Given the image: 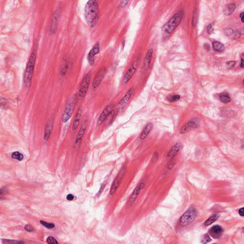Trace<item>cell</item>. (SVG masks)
Segmentation results:
<instances>
[{"instance_id": "obj_1", "label": "cell", "mask_w": 244, "mask_h": 244, "mask_svg": "<svg viewBox=\"0 0 244 244\" xmlns=\"http://www.w3.org/2000/svg\"><path fill=\"white\" fill-rule=\"evenodd\" d=\"M84 17L87 25L94 27L98 22V5L96 1L90 0L87 2L84 10Z\"/></svg>"}, {"instance_id": "obj_2", "label": "cell", "mask_w": 244, "mask_h": 244, "mask_svg": "<svg viewBox=\"0 0 244 244\" xmlns=\"http://www.w3.org/2000/svg\"><path fill=\"white\" fill-rule=\"evenodd\" d=\"M183 15V12L182 11H180L174 15L163 27L162 32L164 34L167 36L170 35L180 23Z\"/></svg>"}, {"instance_id": "obj_3", "label": "cell", "mask_w": 244, "mask_h": 244, "mask_svg": "<svg viewBox=\"0 0 244 244\" xmlns=\"http://www.w3.org/2000/svg\"><path fill=\"white\" fill-rule=\"evenodd\" d=\"M36 60V55L34 52H33L31 55L28 62L26 69L24 74V83L26 87H29L32 82V78L33 76L35 63Z\"/></svg>"}, {"instance_id": "obj_4", "label": "cell", "mask_w": 244, "mask_h": 244, "mask_svg": "<svg viewBox=\"0 0 244 244\" xmlns=\"http://www.w3.org/2000/svg\"><path fill=\"white\" fill-rule=\"evenodd\" d=\"M197 214V209L193 207H191L181 217L179 220L180 224L183 226L189 225L195 219Z\"/></svg>"}, {"instance_id": "obj_5", "label": "cell", "mask_w": 244, "mask_h": 244, "mask_svg": "<svg viewBox=\"0 0 244 244\" xmlns=\"http://www.w3.org/2000/svg\"><path fill=\"white\" fill-rule=\"evenodd\" d=\"M200 119L199 118L195 117L189 120L181 128L180 133L182 134L188 133L192 130H195L199 126Z\"/></svg>"}, {"instance_id": "obj_6", "label": "cell", "mask_w": 244, "mask_h": 244, "mask_svg": "<svg viewBox=\"0 0 244 244\" xmlns=\"http://www.w3.org/2000/svg\"><path fill=\"white\" fill-rule=\"evenodd\" d=\"M75 106V99L72 98L70 100L65 107V110L64 111V114L62 115V121L63 123H66L71 118V116L74 112Z\"/></svg>"}, {"instance_id": "obj_7", "label": "cell", "mask_w": 244, "mask_h": 244, "mask_svg": "<svg viewBox=\"0 0 244 244\" xmlns=\"http://www.w3.org/2000/svg\"><path fill=\"white\" fill-rule=\"evenodd\" d=\"M90 78L91 74L90 73H88L84 76L83 79L81 82L79 89L78 91V96L80 98H83L86 94L89 86Z\"/></svg>"}, {"instance_id": "obj_8", "label": "cell", "mask_w": 244, "mask_h": 244, "mask_svg": "<svg viewBox=\"0 0 244 244\" xmlns=\"http://www.w3.org/2000/svg\"><path fill=\"white\" fill-rule=\"evenodd\" d=\"M126 171V169L124 167L121 169V170L119 172L117 176H116L114 180L113 181V183L112 185L111 188L110 189V194L113 195L115 193L117 188H118L119 185L121 183L122 180L123 178V176H124V173Z\"/></svg>"}, {"instance_id": "obj_9", "label": "cell", "mask_w": 244, "mask_h": 244, "mask_svg": "<svg viewBox=\"0 0 244 244\" xmlns=\"http://www.w3.org/2000/svg\"><path fill=\"white\" fill-rule=\"evenodd\" d=\"M138 66V61L137 60L134 61L131 65H130V67L128 68L127 72H126L125 75L123 79V83L124 84H126L133 77L134 73L136 72V69Z\"/></svg>"}, {"instance_id": "obj_10", "label": "cell", "mask_w": 244, "mask_h": 244, "mask_svg": "<svg viewBox=\"0 0 244 244\" xmlns=\"http://www.w3.org/2000/svg\"><path fill=\"white\" fill-rule=\"evenodd\" d=\"M106 72H107V69L106 67H103L101 68L100 70H99L93 80V82L92 84L93 88H96L100 85V84L103 81V79L104 78Z\"/></svg>"}, {"instance_id": "obj_11", "label": "cell", "mask_w": 244, "mask_h": 244, "mask_svg": "<svg viewBox=\"0 0 244 244\" xmlns=\"http://www.w3.org/2000/svg\"><path fill=\"white\" fill-rule=\"evenodd\" d=\"M99 52H100V46L98 43H97L94 45L93 47L90 51L87 56L88 62L90 65H94V57L98 54Z\"/></svg>"}, {"instance_id": "obj_12", "label": "cell", "mask_w": 244, "mask_h": 244, "mask_svg": "<svg viewBox=\"0 0 244 244\" xmlns=\"http://www.w3.org/2000/svg\"><path fill=\"white\" fill-rule=\"evenodd\" d=\"M223 229L219 225H215L212 227L208 231L211 237L215 239H218L221 237L223 233Z\"/></svg>"}, {"instance_id": "obj_13", "label": "cell", "mask_w": 244, "mask_h": 244, "mask_svg": "<svg viewBox=\"0 0 244 244\" xmlns=\"http://www.w3.org/2000/svg\"><path fill=\"white\" fill-rule=\"evenodd\" d=\"M144 186H145V185H144V183L142 182L136 187V188L133 191V193H132L131 197H130L129 201V204L131 205L134 202V201H136L137 199V197H138L139 195L141 192V190L144 188Z\"/></svg>"}, {"instance_id": "obj_14", "label": "cell", "mask_w": 244, "mask_h": 244, "mask_svg": "<svg viewBox=\"0 0 244 244\" xmlns=\"http://www.w3.org/2000/svg\"><path fill=\"white\" fill-rule=\"evenodd\" d=\"M111 107H110V106H107V107H106V108L104 109V110H103V111L102 112L101 114H100L98 121H97V124L98 126H100L101 124H103V122H104V121L107 118V117L108 116L109 114H110V112L112 111Z\"/></svg>"}, {"instance_id": "obj_15", "label": "cell", "mask_w": 244, "mask_h": 244, "mask_svg": "<svg viewBox=\"0 0 244 244\" xmlns=\"http://www.w3.org/2000/svg\"><path fill=\"white\" fill-rule=\"evenodd\" d=\"M183 146L180 143H178L173 146L168 154V158H173L182 149Z\"/></svg>"}, {"instance_id": "obj_16", "label": "cell", "mask_w": 244, "mask_h": 244, "mask_svg": "<svg viewBox=\"0 0 244 244\" xmlns=\"http://www.w3.org/2000/svg\"><path fill=\"white\" fill-rule=\"evenodd\" d=\"M133 92H134V89L133 88L129 89L126 93L125 94V95L123 96V98L121 99L119 103V104L121 106H124L129 101V100H130L132 95L133 94Z\"/></svg>"}, {"instance_id": "obj_17", "label": "cell", "mask_w": 244, "mask_h": 244, "mask_svg": "<svg viewBox=\"0 0 244 244\" xmlns=\"http://www.w3.org/2000/svg\"><path fill=\"white\" fill-rule=\"evenodd\" d=\"M86 129V124L84 122L82 124L80 129L78 132V134L77 135L76 138L75 139V144H79L80 142H81V140L82 139V137L84 134Z\"/></svg>"}, {"instance_id": "obj_18", "label": "cell", "mask_w": 244, "mask_h": 244, "mask_svg": "<svg viewBox=\"0 0 244 244\" xmlns=\"http://www.w3.org/2000/svg\"><path fill=\"white\" fill-rule=\"evenodd\" d=\"M152 128H153V124L152 123H148L146 124L142 132V133H141L140 136V139L142 140H144V139L146 138L152 130Z\"/></svg>"}, {"instance_id": "obj_19", "label": "cell", "mask_w": 244, "mask_h": 244, "mask_svg": "<svg viewBox=\"0 0 244 244\" xmlns=\"http://www.w3.org/2000/svg\"><path fill=\"white\" fill-rule=\"evenodd\" d=\"M82 114V109L81 108L78 109L75 118L74 119V122L72 124V129L73 130L75 131L78 128V126L79 124L80 121L81 119Z\"/></svg>"}, {"instance_id": "obj_20", "label": "cell", "mask_w": 244, "mask_h": 244, "mask_svg": "<svg viewBox=\"0 0 244 244\" xmlns=\"http://www.w3.org/2000/svg\"><path fill=\"white\" fill-rule=\"evenodd\" d=\"M213 47L217 52H223L225 50V47L223 43L218 41H215L213 43Z\"/></svg>"}, {"instance_id": "obj_21", "label": "cell", "mask_w": 244, "mask_h": 244, "mask_svg": "<svg viewBox=\"0 0 244 244\" xmlns=\"http://www.w3.org/2000/svg\"><path fill=\"white\" fill-rule=\"evenodd\" d=\"M153 50L152 49H150L149 51H148V53L146 55V57L144 59V66L146 68H147L149 66L151 60L152 59V55L153 54Z\"/></svg>"}, {"instance_id": "obj_22", "label": "cell", "mask_w": 244, "mask_h": 244, "mask_svg": "<svg viewBox=\"0 0 244 244\" xmlns=\"http://www.w3.org/2000/svg\"><path fill=\"white\" fill-rule=\"evenodd\" d=\"M235 7L236 6L235 3H231L227 5L224 8V13L227 15H229L235 10Z\"/></svg>"}, {"instance_id": "obj_23", "label": "cell", "mask_w": 244, "mask_h": 244, "mask_svg": "<svg viewBox=\"0 0 244 244\" xmlns=\"http://www.w3.org/2000/svg\"><path fill=\"white\" fill-rule=\"evenodd\" d=\"M219 214H214L213 215H212L211 217H210L209 218L207 219L205 221V222L204 223L205 225V226H208V225H210L211 224H213L219 218Z\"/></svg>"}, {"instance_id": "obj_24", "label": "cell", "mask_w": 244, "mask_h": 244, "mask_svg": "<svg viewBox=\"0 0 244 244\" xmlns=\"http://www.w3.org/2000/svg\"><path fill=\"white\" fill-rule=\"evenodd\" d=\"M57 19H58V13L55 12L53 15V18L52 21V23H51V31L53 33H54V32L55 31V30L57 28Z\"/></svg>"}, {"instance_id": "obj_25", "label": "cell", "mask_w": 244, "mask_h": 244, "mask_svg": "<svg viewBox=\"0 0 244 244\" xmlns=\"http://www.w3.org/2000/svg\"><path fill=\"white\" fill-rule=\"evenodd\" d=\"M52 129V125L48 123L46 124V127H45V140H47L49 137L50 134H51V131Z\"/></svg>"}, {"instance_id": "obj_26", "label": "cell", "mask_w": 244, "mask_h": 244, "mask_svg": "<svg viewBox=\"0 0 244 244\" xmlns=\"http://www.w3.org/2000/svg\"><path fill=\"white\" fill-rule=\"evenodd\" d=\"M220 99L222 103L227 104V103H229L231 101V98L229 96L228 94L227 93H223L221 94L219 96Z\"/></svg>"}, {"instance_id": "obj_27", "label": "cell", "mask_w": 244, "mask_h": 244, "mask_svg": "<svg viewBox=\"0 0 244 244\" xmlns=\"http://www.w3.org/2000/svg\"><path fill=\"white\" fill-rule=\"evenodd\" d=\"M12 158L13 159H16L18 161H22L23 159V155L20 152H13L12 154Z\"/></svg>"}, {"instance_id": "obj_28", "label": "cell", "mask_w": 244, "mask_h": 244, "mask_svg": "<svg viewBox=\"0 0 244 244\" xmlns=\"http://www.w3.org/2000/svg\"><path fill=\"white\" fill-rule=\"evenodd\" d=\"M180 99V96L178 94H174L169 97L168 100L170 102H175L179 101Z\"/></svg>"}, {"instance_id": "obj_29", "label": "cell", "mask_w": 244, "mask_h": 244, "mask_svg": "<svg viewBox=\"0 0 244 244\" xmlns=\"http://www.w3.org/2000/svg\"><path fill=\"white\" fill-rule=\"evenodd\" d=\"M40 224L44 226V227H45L46 228H48V229H52V228H54L55 227V225H54V224H53V223H49L45 222L44 221H40Z\"/></svg>"}, {"instance_id": "obj_30", "label": "cell", "mask_w": 244, "mask_h": 244, "mask_svg": "<svg viewBox=\"0 0 244 244\" xmlns=\"http://www.w3.org/2000/svg\"><path fill=\"white\" fill-rule=\"evenodd\" d=\"M48 243L50 244H58V243L57 241L55 238L52 237H49L47 239Z\"/></svg>"}, {"instance_id": "obj_31", "label": "cell", "mask_w": 244, "mask_h": 244, "mask_svg": "<svg viewBox=\"0 0 244 244\" xmlns=\"http://www.w3.org/2000/svg\"><path fill=\"white\" fill-rule=\"evenodd\" d=\"M214 23H211L208 26H207V33H208V34H211V33H212V32H213V31L214 30Z\"/></svg>"}, {"instance_id": "obj_32", "label": "cell", "mask_w": 244, "mask_h": 244, "mask_svg": "<svg viewBox=\"0 0 244 244\" xmlns=\"http://www.w3.org/2000/svg\"><path fill=\"white\" fill-rule=\"evenodd\" d=\"M204 242H203V243L204 244H207V243L209 242L210 241H211V238L210 237L209 235H208V234H207V235H205V236L204 237Z\"/></svg>"}, {"instance_id": "obj_33", "label": "cell", "mask_w": 244, "mask_h": 244, "mask_svg": "<svg viewBox=\"0 0 244 244\" xmlns=\"http://www.w3.org/2000/svg\"><path fill=\"white\" fill-rule=\"evenodd\" d=\"M4 242L5 243H15V244H17V243H22V242H21V241H18L17 240H4Z\"/></svg>"}, {"instance_id": "obj_34", "label": "cell", "mask_w": 244, "mask_h": 244, "mask_svg": "<svg viewBox=\"0 0 244 244\" xmlns=\"http://www.w3.org/2000/svg\"><path fill=\"white\" fill-rule=\"evenodd\" d=\"M235 61H230V62H227V68H232V67L235 66Z\"/></svg>"}, {"instance_id": "obj_35", "label": "cell", "mask_w": 244, "mask_h": 244, "mask_svg": "<svg viewBox=\"0 0 244 244\" xmlns=\"http://www.w3.org/2000/svg\"><path fill=\"white\" fill-rule=\"evenodd\" d=\"M25 230L28 231V232H33V227L32 226L29 225H25Z\"/></svg>"}, {"instance_id": "obj_36", "label": "cell", "mask_w": 244, "mask_h": 244, "mask_svg": "<svg viewBox=\"0 0 244 244\" xmlns=\"http://www.w3.org/2000/svg\"><path fill=\"white\" fill-rule=\"evenodd\" d=\"M67 199L69 201H72L74 199V196L72 194H69L67 195L66 197Z\"/></svg>"}, {"instance_id": "obj_37", "label": "cell", "mask_w": 244, "mask_h": 244, "mask_svg": "<svg viewBox=\"0 0 244 244\" xmlns=\"http://www.w3.org/2000/svg\"><path fill=\"white\" fill-rule=\"evenodd\" d=\"M158 156H158V152H155L153 156V159L154 160L157 161L158 158Z\"/></svg>"}, {"instance_id": "obj_38", "label": "cell", "mask_w": 244, "mask_h": 244, "mask_svg": "<svg viewBox=\"0 0 244 244\" xmlns=\"http://www.w3.org/2000/svg\"><path fill=\"white\" fill-rule=\"evenodd\" d=\"M244 55L243 54L242 55V56H241V64H240V67H241V68H244Z\"/></svg>"}, {"instance_id": "obj_39", "label": "cell", "mask_w": 244, "mask_h": 244, "mask_svg": "<svg viewBox=\"0 0 244 244\" xmlns=\"http://www.w3.org/2000/svg\"><path fill=\"white\" fill-rule=\"evenodd\" d=\"M105 186H106V185H104V184H103V185H102L101 187L100 188V190L99 191L98 193H97L98 195H100V194L102 193V192H103V190H104V187H105Z\"/></svg>"}, {"instance_id": "obj_40", "label": "cell", "mask_w": 244, "mask_h": 244, "mask_svg": "<svg viewBox=\"0 0 244 244\" xmlns=\"http://www.w3.org/2000/svg\"><path fill=\"white\" fill-rule=\"evenodd\" d=\"M238 213H239V214L240 215H241V216H242V217H244V208L242 207V208H240V209L239 210Z\"/></svg>"}, {"instance_id": "obj_41", "label": "cell", "mask_w": 244, "mask_h": 244, "mask_svg": "<svg viewBox=\"0 0 244 244\" xmlns=\"http://www.w3.org/2000/svg\"><path fill=\"white\" fill-rule=\"evenodd\" d=\"M240 18L241 21H242V22L243 23H244V13H243V12H242V13H240Z\"/></svg>"}, {"instance_id": "obj_42", "label": "cell", "mask_w": 244, "mask_h": 244, "mask_svg": "<svg viewBox=\"0 0 244 244\" xmlns=\"http://www.w3.org/2000/svg\"><path fill=\"white\" fill-rule=\"evenodd\" d=\"M174 165L173 164H169V166H168V168L169 169H171L172 168H173Z\"/></svg>"}]
</instances>
